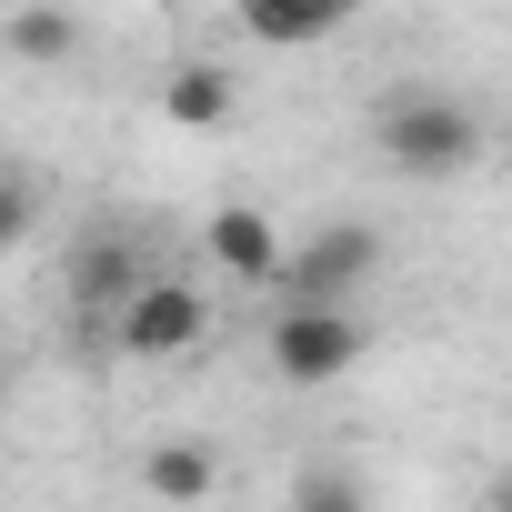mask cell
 <instances>
[{"instance_id": "obj_8", "label": "cell", "mask_w": 512, "mask_h": 512, "mask_svg": "<svg viewBox=\"0 0 512 512\" xmlns=\"http://www.w3.org/2000/svg\"><path fill=\"white\" fill-rule=\"evenodd\" d=\"M211 262L221 272H241V282H282V241H272V221L262 211H211Z\"/></svg>"}, {"instance_id": "obj_6", "label": "cell", "mask_w": 512, "mask_h": 512, "mask_svg": "<svg viewBox=\"0 0 512 512\" xmlns=\"http://www.w3.org/2000/svg\"><path fill=\"white\" fill-rule=\"evenodd\" d=\"M231 101H241V91H231L221 61H181V71L161 81V121H171V131H221Z\"/></svg>"}, {"instance_id": "obj_12", "label": "cell", "mask_w": 512, "mask_h": 512, "mask_svg": "<svg viewBox=\"0 0 512 512\" xmlns=\"http://www.w3.org/2000/svg\"><path fill=\"white\" fill-rule=\"evenodd\" d=\"M502 141H512V131H502Z\"/></svg>"}, {"instance_id": "obj_1", "label": "cell", "mask_w": 512, "mask_h": 512, "mask_svg": "<svg viewBox=\"0 0 512 512\" xmlns=\"http://www.w3.org/2000/svg\"><path fill=\"white\" fill-rule=\"evenodd\" d=\"M372 151H382L402 181H452V171L482 151V121H472L452 91H402V101H382Z\"/></svg>"}, {"instance_id": "obj_10", "label": "cell", "mask_w": 512, "mask_h": 512, "mask_svg": "<svg viewBox=\"0 0 512 512\" xmlns=\"http://www.w3.org/2000/svg\"><path fill=\"white\" fill-rule=\"evenodd\" d=\"M11 51H21L31 71H51V61L71 51V11H51V0H41V11H21V21H11Z\"/></svg>"}, {"instance_id": "obj_9", "label": "cell", "mask_w": 512, "mask_h": 512, "mask_svg": "<svg viewBox=\"0 0 512 512\" xmlns=\"http://www.w3.org/2000/svg\"><path fill=\"white\" fill-rule=\"evenodd\" d=\"M141 482H151L161 502H201V492H211V442H161V452L141 462Z\"/></svg>"}, {"instance_id": "obj_3", "label": "cell", "mask_w": 512, "mask_h": 512, "mask_svg": "<svg viewBox=\"0 0 512 512\" xmlns=\"http://www.w3.org/2000/svg\"><path fill=\"white\" fill-rule=\"evenodd\" d=\"M201 332H211V302H201L191 282H171V272H151V292L111 322V342H121L131 362H171V352H191Z\"/></svg>"}, {"instance_id": "obj_11", "label": "cell", "mask_w": 512, "mask_h": 512, "mask_svg": "<svg viewBox=\"0 0 512 512\" xmlns=\"http://www.w3.org/2000/svg\"><path fill=\"white\" fill-rule=\"evenodd\" d=\"M292 512H362V482H352L342 462H312V472L292 482Z\"/></svg>"}, {"instance_id": "obj_4", "label": "cell", "mask_w": 512, "mask_h": 512, "mask_svg": "<svg viewBox=\"0 0 512 512\" xmlns=\"http://www.w3.org/2000/svg\"><path fill=\"white\" fill-rule=\"evenodd\" d=\"M352 362H362V322H352V312H282V322H272V372H282V382L322 392V382H342Z\"/></svg>"}, {"instance_id": "obj_7", "label": "cell", "mask_w": 512, "mask_h": 512, "mask_svg": "<svg viewBox=\"0 0 512 512\" xmlns=\"http://www.w3.org/2000/svg\"><path fill=\"white\" fill-rule=\"evenodd\" d=\"M342 21H352V0H241V31L272 41V51H302V41H322Z\"/></svg>"}, {"instance_id": "obj_5", "label": "cell", "mask_w": 512, "mask_h": 512, "mask_svg": "<svg viewBox=\"0 0 512 512\" xmlns=\"http://www.w3.org/2000/svg\"><path fill=\"white\" fill-rule=\"evenodd\" d=\"M71 292H81L91 312H111V322H121V312L151 292V272H141V251H131L121 231H101V241H81V262H71Z\"/></svg>"}, {"instance_id": "obj_2", "label": "cell", "mask_w": 512, "mask_h": 512, "mask_svg": "<svg viewBox=\"0 0 512 512\" xmlns=\"http://www.w3.org/2000/svg\"><path fill=\"white\" fill-rule=\"evenodd\" d=\"M372 272H382V231L372 221H322L282 262V312H342Z\"/></svg>"}]
</instances>
